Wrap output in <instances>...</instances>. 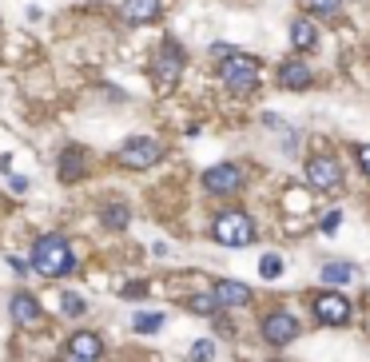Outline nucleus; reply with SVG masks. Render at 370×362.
I'll return each mask as SVG.
<instances>
[{
  "label": "nucleus",
  "instance_id": "f257e3e1",
  "mask_svg": "<svg viewBox=\"0 0 370 362\" xmlns=\"http://www.w3.org/2000/svg\"><path fill=\"white\" fill-rule=\"evenodd\" d=\"M32 271L44 275V279H64V275L76 271V255H72L68 239L64 235H40L32 247Z\"/></svg>",
  "mask_w": 370,
  "mask_h": 362
},
{
  "label": "nucleus",
  "instance_id": "f03ea898",
  "mask_svg": "<svg viewBox=\"0 0 370 362\" xmlns=\"http://www.w3.org/2000/svg\"><path fill=\"white\" fill-rule=\"evenodd\" d=\"M219 76H223V84H227L235 96H247V92L259 84V60L247 56V52H231L227 60H223Z\"/></svg>",
  "mask_w": 370,
  "mask_h": 362
},
{
  "label": "nucleus",
  "instance_id": "7ed1b4c3",
  "mask_svg": "<svg viewBox=\"0 0 370 362\" xmlns=\"http://www.w3.org/2000/svg\"><path fill=\"white\" fill-rule=\"evenodd\" d=\"M211 235H215V243H223V247H247V243H255V223L243 212H223L219 219H215V227H211Z\"/></svg>",
  "mask_w": 370,
  "mask_h": 362
},
{
  "label": "nucleus",
  "instance_id": "20e7f679",
  "mask_svg": "<svg viewBox=\"0 0 370 362\" xmlns=\"http://www.w3.org/2000/svg\"><path fill=\"white\" fill-rule=\"evenodd\" d=\"M183 72V48L180 40H163L160 48H156V56H151V76L163 84V88H171V84L180 80Z\"/></svg>",
  "mask_w": 370,
  "mask_h": 362
},
{
  "label": "nucleus",
  "instance_id": "39448f33",
  "mask_svg": "<svg viewBox=\"0 0 370 362\" xmlns=\"http://www.w3.org/2000/svg\"><path fill=\"white\" fill-rule=\"evenodd\" d=\"M160 155H163V148L151 140V136H131V140L120 148V163L124 168H136V171L160 163Z\"/></svg>",
  "mask_w": 370,
  "mask_h": 362
},
{
  "label": "nucleus",
  "instance_id": "423d86ee",
  "mask_svg": "<svg viewBox=\"0 0 370 362\" xmlns=\"http://www.w3.org/2000/svg\"><path fill=\"white\" fill-rule=\"evenodd\" d=\"M307 180L310 187H319V192H334L342 183V168L330 155H315V160H307Z\"/></svg>",
  "mask_w": 370,
  "mask_h": 362
},
{
  "label": "nucleus",
  "instance_id": "0eeeda50",
  "mask_svg": "<svg viewBox=\"0 0 370 362\" xmlns=\"http://www.w3.org/2000/svg\"><path fill=\"white\" fill-rule=\"evenodd\" d=\"M259 331H263V339H267L271 346H287V342L299 334V322H295V314L275 311V314H267V319L259 322Z\"/></svg>",
  "mask_w": 370,
  "mask_h": 362
},
{
  "label": "nucleus",
  "instance_id": "6e6552de",
  "mask_svg": "<svg viewBox=\"0 0 370 362\" xmlns=\"http://www.w3.org/2000/svg\"><path fill=\"white\" fill-rule=\"evenodd\" d=\"M239 183H243V175H239V168H235V163H215V168L203 171V187H207L211 195L239 192Z\"/></svg>",
  "mask_w": 370,
  "mask_h": 362
},
{
  "label": "nucleus",
  "instance_id": "1a4fd4ad",
  "mask_svg": "<svg viewBox=\"0 0 370 362\" xmlns=\"http://www.w3.org/2000/svg\"><path fill=\"white\" fill-rule=\"evenodd\" d=\"M315 319L327 322V327H347L350 322V302L334 291L319 295V299H315Z\"/></svg>",
  "mask_w": 370,
  "mask_h": 362
},
{
  "label": "nucleus",
  "instance_id": "9d476101",
  "mask_svg": "<svg viewBox=\"0 0 370 362\" xmlns=\"http://www.w3.org/2000/svg\"><path fill=\"white\" fill-rule=\"evenodd\" d=\"M104 354V342L100 334H92V331H76L68 339V358L72 362H100Z\"/></svg>",
  "mask_w": 370,
  "mask_h": 362
},
{
  "label": "nucleus",
  "instance_id": "9b49d317",
  "mask_svg": "<svg viewBox=\"0 0 370 362\" xmlns=\"http://www.w3.org/2000/svg\"><path fill=\"white\" fill-rule=\"evenodd\" d=\"M9 314H12V322H21V327H36V322L44 319L40 302L32 299L28 291H16V295H12V302H9Z\"/></svg>",
  "mask_w": 370,
  "mask_h": 362
},
{
  "label": "nucleus",
  "instance_id": "f8f14e48",
  "mask_svg": "<svg viewBox=\"0 0 370 362\" xmlns=\"http://www.w3.org/2000/svg\"><path fill=\"white\" fill-rule=\"evenodd\" d=\"M160 9H163L160 0H124V4H120V16L128 24H151L156 16H160Z\"/></svg>",
  "mask_w": 370,
  "mask_h": 362
},
{
  "label": "nucleus",
  "instance_id": "ddd939ff",
  "mask_svg": "<svg viewBox=\"0 0 370 362\" xmlns=\"http://www.w3.org/2000/svg\"><path fill=\"white\" fill-rule=\"evenodd\" d=\"M84 171H88V155H84V148H64L60 151V180L76 183V180H84Z\"/></svg>",
  "mask_w": 370,
  "mask_h": 362
},
{
  "label": "nucleus",
  "instance_id": "4468645a",
  "mask_svg": "<svg viewBox=\"0 0 370 362\" xmlns=\"http://www.w3.org/2000/svg\"><path fill=\"white\" fill-rule=\"evenodd\" d=\"M215 299H219V307H247L251 302V291L243 287V283H235V279H223V283H215Z\"/></svg>",
  "mask_w": 370,
  "mask_h": 362
},
{
  "label": "nucleus",
  "instance_id": "2eb2a0df",
  "mask_svg": "<svg viewBox=\"0 0 370 362\" xmlns=\"http://www.w3.org/2000/svg\"><path fill=\"white\" fill-rule=\"evenodd\" d=\"M290 44L299 52H310L315 44H319V28H315V21H307V16H295L290 21Z\"/></svg>",
  "mask_w": 370,
  "mask_h": 362
},
{
  "label": "nucleus",
  "instance_id": "dca6fc26",
  "mask_svg": "<svg viewBox=\"0 0 370 362\" xmlns=\"http://www.w3.org/2000/svg\"><path fill=\"white\" fill-rule=\"evenodd\" d=\"M279 84L283 88H310V68L303 60H287L279 68Z\"/></svg>",
  "mask_w": 370,
  "mask_h": 362
},
{
  "label": "nucleus",
  "instance_id": "f3484780",
  "mask_svg": "<svg viewBox=\"0 0 370 362\" xmlns=\"http://www.w3.org/2000/svg\"><path fill=\"white\" fill-rule=\"evenodd\" d=\"M131 327H136V334H156L163 327V314L160 311H140L131 319Z\"/></svg>",
  "mask_w": 370,
  "mask_h": 362
},
{
  "label": "nucleus",
  "instance_id": "a211bd4d",
  "mask_svg": "<svg viewBox=\"0 0 370 362\" xmlns=\"http://www.w3.org/2000/svg\"><path fill=\"white\" fill-rule=\"evenodd\" d=\"M354 263H327V267H322V279L327 283H350L354 279Z\"/></svg>",
  "mask_w": 370,
  "mask_h": 362
},
{
  "label": "nucleus",
  "instance_id": "6ab92c4d",
  "mask_svg": "<svg viewBox=\"0 0 370 362\" xmlns=\"http://www.w3.org/2000/svg\"><path fill=\"white\" fill-rule=\"evenodd\" d=\"M339 4L342 0H299V9L307 12V16H334Z\"/></svg>",
  "mask_w": 370,
  "mask_h": 362
},
{
  "label": "nucleus",
  "instance_id": "aec40b11",
  "mask_svg": "<svg viewBox=\"0 0 370 362\" xmlns=\"http://www.w3.org/2000/svg\"><path fill=\"white\" fill-rule=\"evenodd\" d=\"M104 227L124 231V227H128V207H124V203H108V207H104Z\"/></svg>",
  "mask_w": 370,
  "mask_h": 362
},
{
  "label": "nucleus",
  "instance_id": "412c9836",
  "mask_svg": "<svg viewBox=\"0 0 370 362\" xmlns=\"http://www.w3.org/2000/svg\"><path fill=\"white\" fill-rule=\"evenodd\" d=\"M259 275H263V279H279V275H283V259H279V255H263V259H259Z\"/></svg>",
  "mask_w": 370,
  "mask_h": 362
},
{
  "label": "nucleus",
  "instance_id": "4be33fe9",
  "mask_svg": "<svg viewBox=\"0 0 370 362\" xmlns=\"http://www.w3.org/2000/svg\"><path fill=\"white\" fill-rule=\"evenodd\" d=\"M187 307L195 314H211L215 307H219V299H215V295H195V299H187Z\"/></svg>",
  "mask_w": 370,
  "mask_h": 362
},
{
  "label": "nucleus",
  "instance_id": "5701e85b",
  "mask_svg": "<svg viewBox=\"0 0 370 362\" xmlns=\"http://www.w3.org/2000/svg\"><path fill=\"white\" fill-rule=\"evenodd\" d=\"M191 358H195V362H211V358H215V342H211V339H200L195 346H191Z\"/></svg>",
  "mask_w": 370,
  "mask_h": 362
},
{
  "label": "nucleus",
  "instance_id": "b1692460",
  "mask_svg": "<svg viewBox=\"0 0 370 362\" xmlns=\"http://www.w3.org/2000/svg\"><path fill=\"white\" fill-rule=\"evenodd\" d=\"M339 223H342V212H330V215H322V231H327V235H334V231H339Z\"/></svg>",
  "mask_w": 370,
  "mask_h": 362
},
{
  "label": "nucleus",
  "instance_id": "393cba45",
  "mask_svg": "<svg viewBox=\"0 0 370 362\" xmlns=\"http://www.w3.org/2000/svg\"><path fill=\"white\" fill-rule=\"evenodd\" d=\"M120 295H124V299H143V295H148V287H143V283H128Z\"/></svg>",
  "mask_w": 370,
  "mask_h": 362
},
{
  "label": "nucleus",
  "instance_id": "a878e982",
  "mask_svg": "<svg viewBox=\"0 0 370 362\" xmlns=\"http://www.w3.org/2000/svg\"><path fill=\"white\" fill-rule=\"evenodd\" d=\"M64 311H68V314H80L84 311V299H80V295H64Z\"/></svg>",
  "mask_w": 370,
  "mask_h": 362
},
{
  "label": "nucleus",
  "instance_id": "bb28decb",
  "mask_svg": "<svg viewBox=\"0 0 370 362\" xmlns=\"http://www.w3.org/2000/svg\"><path fill=\"white\" fill-rule=\"evenodd\" d=\"M354 155H359L362 171H366V175H370V143H359V148H354Z\"/></svg>",
  "mask_w": 370,
  "mask_h": 362
},
{
  "label": "nucleus",
  "instance_id": "cd10ccee",
  "mask_svg": "<svg viewBox=\"0 0 370 362\" xmlns=\"http://www.w3.org/2000/svg\"><path fill=\"white\" fill-rule=\"evenodd\" d=\"M9 183H12V192H21V195H24V192H28V180H24V175H12V180H9Z\"/></svg>",
  "mask_w": 370,
  "mask_h": 362
},
{
  "label": "nucleus",
  "instance_id": "c85d7f7f",
  "mask_svg": "<svg viewBox=\"0 0 370 362\" xmlns=\"http://www.w3.org/2000/svg\"><path fill=\"white\" fill-rule=\"evenodd\" d=\"M0 171H4V175L12 171V160H9V155H0Z\"/></svg>",
  "mask_w": 370,
  "mask_h": 362
}]
</instances>
